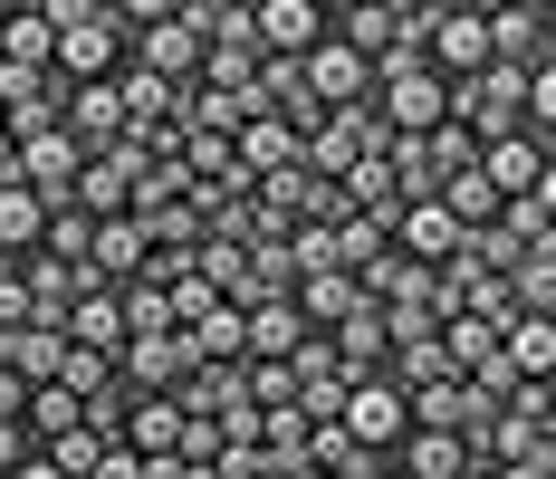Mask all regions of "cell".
I'll use <instances>...</instances> for the list:
<instances>
[{"instance_id": "cell-33", "label": "cell", "mask_w": 556, "mask_h": 479, "mask_svg": "<svg viewBox=\"0 0 556 479\" xmlns=\"http://www.w3.org/2000/svg\"><path fill=\"white\" fill-rule=\"evenodd\" d=\"M20 403H29V383H20V374H0V423H20Z\"/></svg>"}, {"instance_id": "cell-4", "label": "cell", "mask_w": 556, "mask_h": 479, "mask_svg": "<svg viewBox=\"0 0 556 479\" xmlns=\"http://www.w3.org/2000/svg\"><path fill=\"white\" fill-rule=\"evenodd\" d=\"M135 182H144V154H135V144L87 154L77 163V212L87 220H135Z\"/></svg>"}, {"instance_id": "cell-35", "label": "cell", "mask_w": 556, "mask_h": 479, "mask_svg": "<svg viewBox=\"0 0 556 479\" xmlns=\"http://www.w3.org/2000/svg\"><path fill=\"white\" fill-rule=\"evenodd\" d=\"M0 479H58L49 461H39V451H29V461H20V470H0Z\"/></svg>"}, {"instance_id": "cell-26", "label": "cell", "mask_w": 556, "mask_h": 479, "mask_svg": "<svg viewBox=\"0 0 556 479\" xmlns=\"http://www.w3.org/2000/svg\"><path fill=\"white\" fill-rule=\"evenodd\" d=\"M508 298H518V317H556V260H518Z\"/></svg>"}, {"instance_id": "cell-23", "label": "cell", "mask_w": 556, "mask_h": 479, "mask_svg": "<svg viewBox=\"0 0 556 479\" xmlns=\"http://www.w3.org/2000/svg\"><path fill=\"white\" fill-rule=\"evenodd\" d=\"M451 355H442V336H403V345H384V383L393 393H422V383H442Z\"/></svg>"}, {"instance_id": "cell-13", "label": "cell", "mask_w": 556, "mask_h": 479, "mask_svg": "<svg viewBox=\"0 0 556 479\" xmlns=\"http://www.w3.org/2000/svg\"><path fill=\"white\" fill-rule=\"evenodd\" d=\"M307 336H317V326L298 317L288 298H269V307H250V336H240V365H288V355H298Z\"/></svg>"}, {"instance_id": "cell-2", "label": "cell", "mask_w": 556, "mask_h": 479, "mask_svg": "<svg viewBox=\"0 0 556 479\" xmlns=\"http://www.w3.org/2000/svg\"><path fill=\"white\" fill-rule=\"evenodd\" d=\"M422 67L432 77H480L490 67V0H432V29H422Z\"/></svg>"}, {"instance_id": "cell-37", "label": "cell", "mask_w": 556, "mask_h": 479, "mask_svg": "<svg viewBox=\"0 0 556 479\" xmlns=\"http://www.w3.org/2000/svg\"><path fill=\"white\" fill-rule=\"evenodd\" d=\"M375 479H393V461H384V470H375Z\"/></svg>"}, {"instance_id": "cell-6", "label": "cell", "mask_w": 556, "mask_h": 479, "mask_svg": "<svg viewBox=\"0 0 556 479\" xmlns=\"http://www.w3.org/2000/svg\"><path fill=\"white\" fill-rule=\"evenodd\" d=\"M250 39H260V58H307L327 39V10L317 0H250Z\"/></svg>"}, {"instance_id": "cell-19", "label": "cell", "mask_w": 556, "mask_h": 479, "mask_svg": "<svg viewBox=\"0 0 556 479\" xmlns=\"http://www.w3.org/2000/svg\"><path fill=\"white\" fill-rule=\"evenodd\" d=\"M240 336H250V317H240V307H202V317L182 326V345H192V365H240Z\"/></svg>"}, {"instance_id": "cell-1", "label": "cell", "mask_w": 556, "mask_h": 479, "mask_svg": "<svg viewBox=\"0 0 556 479\" xmlns=\"http://www.w3.org/2000/svg\"><path fill=\"white\" fill-rule=\"evenodd\" d=\"M39 10H49L58 77H67V87H106V77H125L135 29H125V10H115V0H39Z\"/></svg>"}, {"instance_id": "cell-25", "label": "cell", "mask_w": 556, "mask_h": 479, "mask_svg": "<svg viewBox=\"0 0 556 479\" xmlns=\"http://www.w3.org/2000/svg\"><path fill=\"white\" fill-rule=\"evenodd\" d=\"M115 307H125V336H182V326H173L164 278H135V288H115Z\"/></svg>"}, {"instance_id": "cell-5", "label": "cell", "mask_w": 556, "mask_h": 479, "mask_svg": "<svg viewBox=\"0 0 556 479\" xmlns=\"http://www.w3.org/2000/svg\"><path fill=\"white\" fill-rule=\"evenodd\" d=\"M480 182H490L500 202H518V192H556V144H538V135H500V144H480Z\"/></svg>"}, {"instance_id": "cell-17", "label": "cell", "mask_w": 556, "mask_h": 479, "mask_svg": "<svg viewBox=\"0 0 556 479\" xmlns=\"http://www.w3.org/2000/svg\"><path fill=\"white\" fill-rule=\"evenodd\" d=\"M67 345H87V355H125V307H115V288H87L77 307H67Z\"/></svg>"}, {"instance_id": "cell-15", "label": "cell", "mask_w": 556, "mask_h": 479, "mask_svg": "<svg viewBox=\"0 0 556 479\" xmlns=\"http://www.w3.org/2000/svg\"><path fill=\"white\" fill-rule=\"evenodd\" d=\"M384 461H393V479H460V470H470L460 431H403Z\"/></svg>"}, {"instance_id": "cell-27", "label": "cell", "mask_w": 556, "mask_h": 479, "mask_svg": "<svg viewBox=\"0 0 556 479\" xmlns=\"http://www.w3.org/2000/svg\"><path fill=\"white\" fill-rule=\"evenodd\" d=\"M87 240H97V220L67 202V212H49V240H39V250H49L58 268H87Z\"/></svg>"}, {"instance_id": "cell-14", "label": "cell", "mask_w": 556, "mask_h": 479, "mask_svg": "<svg viewBox=\"0 0 556 479\" xmlns=\"http://www.w3.org/2000/svg\"><path fill=\"white\" fill-rule=\"evenodd\" d=\"M230 163H240L250 182H269V173H288V163H298V125H278V115H250V125L230 135Z\"/></svg>"}, {"instance_id": "cell-12", "label": "cell", "mask_w": 556, "mask_h": 479, "mask_svg": "<svg viewBox=\"0 0 556 479\" xmlns=\"http://www.w3.org/2000/svg\"><path fill=\"white\" fill-rule=\"evenodd\" d=\"M0 67H29V77L58 67V39H49V10L39 0H10L0 10Z\"/></svg>"}, {"instance_id": "cell-18", "label": "cell", "mask_w": 556, "mask_h": 479, "mask_svg": "<svg viewBox=\"0 0 556 479\" xmlns=\"http://www.w3.org/2000/svg\"><path fill=\"white\" fill-rule=\"evenodd\" d=\"M173 441H182V403H173V393H144V403L125 413V451H135V461H173Z\"/></svg>"}, {"instance_id": "cell-30", "label": "cell", "mask_w": 556, "mask_h": 479, "mask_svg": "<svg viewBox=\"0 0 556 479\" xmlns=\"http://www.w3.org/2000/svg\"><path fill=\"white\" fill-rule=\"evenodd\" d=\"M222 451V423H202V413H182V441H173V461H212Z\"/></svg>"}, {"instance_id": "cell-31", "label": "cell", "mask_w": 556, "mask_h": 479, "mask_svg": "<svg viewBox=\"0 0 556 479\" xmlns=\"http://www.w3.org/2000/svg\"><path fill=\"white\" fill-rule=\"evenodd\" d=\"M10 326H29V288H20V268H0V336Z\"/></svg>"}, {"instance_id": "cell-29", "label": "cell", "mask_w": 556, "mask_h": 479, "mask_svg": "<svg viewBox=\"0 0 556 479\" xmlns=\"http://www.w3.org/2000/svg\"><path fill=\"white\" fill-rule=\"evenodd\" d=\"M240 383H250V403H260V413L298 403V374H288V365H240Z\"/></svg>"}, {"instance_id": "cell-24", "label": "cell", "mask_w": 556, "mask_h": 479, "mask_svg": "<svg viewBox=\"0 0 556 479\" xmlns=\"http://www.w3.org/2000/svg\"><path fill=\"white\" fill-rule=\"evenodd\" d=\"M307 431H317V423H307L298 403H278V413H260V461H269V479L307 461Z\"/></svg>"}, {"instance_id": "cell-7", "label": "cell", "mask_w": 556, "mask_h": 479, "mask_svg": "<svg viewBox=\"0 0 556 479\" xmlns=\"http://www.w3.org/2000/svg\"><path fill=\"white\" fill-rule=\"evenodd\" d=\"M144 268H154L144 230H135V220H97V240H87V268H77V288H135Z\"/></svg>"}, {"instance_id": "cell-10", "label": "cell", "mask_w": 556, "mask_h": 479, "mask_svg": "<svg viewBox=\"0 0 556 479\" xmlns=\"http://www.w3.org/2000/svg\"><path fill=\"white\" fill-rule=\"evenodd\" d=\"M393 250L413 268H451V250H460V220L442 212V202H403L393 212Z\"/></svg>"}, {"instance_id": "cell-38", "label": "cell", "mask_w": 556, "mask_h": 479, "mask_svg": "<svg viewBox=\"0 0 556 479\" xmlns=\"http://www.w3.org/2000/svg\"><path fill=\"white\" fill-rule=\"evenodd\" d=\"M0 268H10V260H0Z\"/></svg>"}, {"instance_id": "cell-28", "label": "cell", "mask_w": 556, "mask_h": 479, "mask_svg": "<svg viewBox=\"0 0 556 479\" xmlns=\"http://www.w3.org/2000/svg\"><path fill=\"white\" fill-rule=\"evenodd\" d=\"M58 383H67L77 403H97V393L115 383V365H106V355H87V345H67V365H58Z\"/></svg>"}, {"instance_id": "cell-11", "label": "cell", "mask_w": 556, "mask_h": 479, "mask_svg": "<svg viewBox=\"0 0 556 479\" xmlns=\"http://www.w3.org/2000/svg\"><path fill=\"white\" fill-rule=\"evenodd\" d=\"M58 365H67V326H10V336H0V374H20V383H29V393H39V383H58Z\"/></svg>"}, {"instance_id": "cell-9", "label": "cell", "mask_w": 556, "mask_h": 479, "mask_svg": "<svg viewBox=\"0 0 556 479\" xmlns=\"http://www.w3.org/2000/svg\"><path fill=\"white\" fill-rule=\"evenodd\" d=\"M125 67H144V77H164V87H192V77H202V39L164 10V20L135 29V58H125Z\"/></svg>"}, {"instance_id": "cell-8", "label": "cell", "mask_w": 556, "mask_h": 479, "mask_svg": "<svg viewBox=\"0 0 556 479\" xmlns=\"http://www.w3.org/2000/svg\"><path fill=\"white\" fill-rule=\"evenodd\" d=\"M336 423L355 431L365 451H393V441L413 431V413H403V393H393L384 374H375V383H345V403H336Z\"/></svg>"}, {"instance_id": "cell-21", "label": "cell", "mask_w": 556, "mask_h": 479, "mask_svg": "<svg viewBox=\"0 0 556 479\" xmlns=\"http://www.w3.org/2000/svg\"><path fill=\"white\" fill-rule=\"evenodd\" d=\"M500 355L528 374V383H556V317H508Z\"/></svg>"}, {"instance_id": "cell-3", "label": "cell", "mask_w": 556, "mask_h": 479, "mask_svg": "<svg viewBox=\"0 0 556 479\" xmlns=\"http://www.w3.org/2000/svg\"><path fill=\"white\" fill-rule=\"evenodd\" d=\"M490 67H518V77L556 67V10L547 0H490Z\"/></svg>"}, {"instance_id": "cell-20", "label": "cell", "mask_w": 556, "mask_h": 479, "mask_svg": "<svg viewBox=\"0 0 556 479\" xmlns=\"http://www.w3.org/2000/svg\"><path fill=\"white\" fill-rule=\"evenodd\" d=\"M49 240V212H39V192H20V182H0V260L20 268L29 250Z\"/></svg>"}, {"instance_id": "cell-34", "label": "cell", "mask_w": 556, "mask_h": 479, "mask_svg": "<svg viewBox=\"0 0 556 479\" xmlns=\"http://www.w3.org/2000/svg\"><path fill=\"white\" fill-rule=\"evenodd\" d=\"M500 479H556V451H547V461H508Z\"/></svg>"}, {"instance_id": "cell-16", "label": "cell", "mask_w": 556, "mask_h": 479, "mask_svg": "<svg viewBox=\"0 0 556 479\" xmlns=\"http://www.w3.org/2000/svg\"><path fill=\"white\" fill-rule=\"evenodd\" d=\"M403 413H413V431H470V423H490V413L470 403V383H460V374L422 383V393H403Z\"/></svg>"}, {"instance_id": "cell-36", "label": "cell", "mask_w": 556, "mask_h": 479, "mask_svg": "<svg viewBox=\"0 0 556 479\" xmlns=\"http://www.w3.org/2000/svg\"><path fill=\"white\" fill-rule=\"evenodd\" d=\"M278 479H327V470H307V461H298V470H278Z\"/></svg>"}, {"instance_id": "cell-22", "label": "cell", "mask_w": 556, "mask_h": 479, "mask_svg": "<svg viewBox=\"0 0 556 479\" xmlns=\"http://www.w3.org/2000/svg\"><path fill=\"white\" fill-rule=\"evenodd\" d=\"M77 423H87V413H77V393H67V383H39V393L20 403V431H29V451H49V441H67Z\"/></svg>"}, {"instance_id": "cell-32", "label": "cell", "mask_w": 556, "mask_h": 479, "mask_svg": "<svg viewBox=\"0 0 556 479\" xmlns=\"http://www.w3.org/2000/svg\"><path fill=\"white\" fill-rule=\"evenodd\" d=\"M87 479H144V461H135V451L115 441V451H106V461H97V470H87Z\"/></svg>"}]
</instances>
